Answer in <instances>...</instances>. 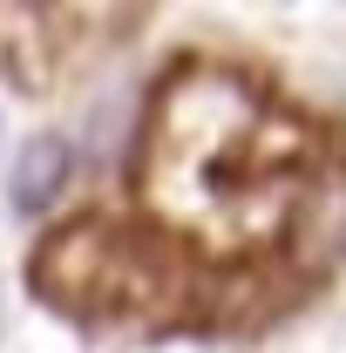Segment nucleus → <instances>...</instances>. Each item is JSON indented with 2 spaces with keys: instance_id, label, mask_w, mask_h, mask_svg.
Instances as JSON below:
<instances>
[{
  "instance_id": "1",
  "label": "nucleus",
  "mask_w": 346,
  "mask_h": 353,
  "mask_svg": "<svg viewBox=\"0 0 346 353\" xmlns=\"http://www.w3.org/2000/svg\"><path fill=\"white\" fill-rule=\"evenodd\" d=\"M75 170V157H68V143L61 136H34L21 157H14V170H7V197H14V211H41L61 197V183Z\"/></svg>"
},
{
  "instance_id": "2",
  "label": "nucleus",
  "mask_w": 346,
  "mask_h": 353,
  "mask_svg": "<svg viewBox=\"0 0 346 353\" xmlns=\"http://www.w3.org/2000/svg\"><path fill=\"white\" fill-rule=\"evenodd\" d=\"M0 136H7V123H0Z\"/></svg>"
}]
</instances>
